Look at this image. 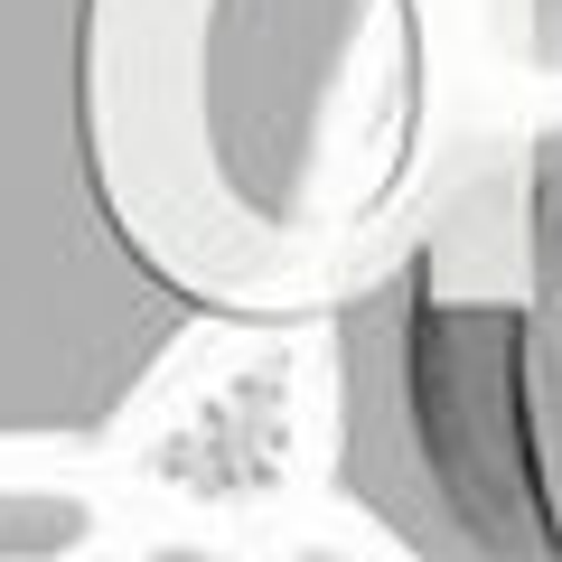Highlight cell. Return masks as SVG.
Listing matches in <instances>:
<instances>
[{
	"label": "cell",
	"mask_w": 562,
	"mask_h": 562,
	"mask_svg": "<svg viewBox=\"0 0 562 562\" xmlns=\"http://www.w3.org/2000/svg\"><path fill=\"white\" fill-rule=\"evenodd\" d=\"M338 487L413 553L562 562V122L469 169L347 301Z\"/></svg>",
	"instance_id": "obj_1"
},
{
	"label": "cell",
	"mask_w": 562,
	"mask_h": 562,
	"mask_svg": "<svg viewBox=\"0 0 562 562\" xmlns=\"http://www.w3.org/2000/svg\"><path fill=\"white\" fill-rule=\"evenodd\" d=\"M122 0H0V441H85L216 319L132 216L113 140Z\"/></svg>",
	"instance_id": "obj_2"
}]
</instances>
